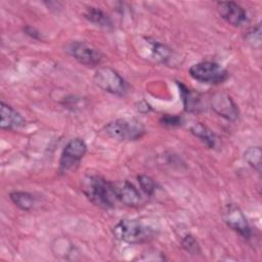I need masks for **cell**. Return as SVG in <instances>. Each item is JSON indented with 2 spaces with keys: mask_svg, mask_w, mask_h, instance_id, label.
<instances>
[{
  "mask_svg": "<svg viewBox=\"0 0 262 262\" xmlns=\"http://www.w3.org/2000/svg\"><path fill=\"white\" fill-rule=\"evenodd\" d=\"M81 180V190L91 203L103 209L115 207L117 199L113 182L98 175H86Z\"/></svg>",
  "mask_w": 262,
  "mask_h": 262,
  "instance_id": "cell-1",
  "label": "cell"
},
{
  "mask_svg": "<svg viewBox=\"0 0 262 262\" xmlns=\"http://www.w3.org/2000/svg\"><path fill=\"white\" fill-rule=\"evenodd\" d=\"M113 233L119 241L132 245L147 243L156 236V230L152 227L134 219L119 221L114 226Z\"/></svg>",
  "mask_w": 262,
  "mask_h": 262,
  "instance_id": "cell-2",
  "label": "cell"
},
{
  "mask_svg": "<svg viewBox=\"0 0 262 262\" xmlns=\"http://www.w3.org/2000/svg\"><path fill=\"white\" fill-rule=\"evenodd\" d=\"M105 132L116 140L131 141L140 139L145 133V128L136 119H117L106 124Z\"/></svg>",
  "mask_w": 262,
  "mask_h": 262,
  "instance_id": "cell-3",
  "label": "cell"
},
{
  "mask_svg": "<svg viewBox=\"0 0 262 262\" xmlns=\"http://www.w3.org/2000/svg\"><path fill=\"white\" fill-rule=\"evenodd\" d=\"M93 81L101 90L118 96H123L128 91V85L123 77L108 67L99 68L94 74Z\"/></svg>",
  "mask_w": 262,
  "mask_h": 262,
  "instance_id": "cell-4",
  "label": "cell"
},
{
  "mask_svg": "<svg viewBox=\"0 0 262 262\" xmlns=\"http://www.w3.org/2000/svg\"><path fill=\"white\" fill-rule=\"evenodd\" d=\"M189 75L196 81L217 85L228 78V72L220 64L213 61H201L189 68Z\"/></svg>",
  "mask_w": 262,
  "mask_h": 262,
  "instance_id": "cell-5",
  "label": "cell"
},
{
  "mask_svg": "<svg viewBox=\"0 0 262 262\" xmlns=\"http://www.w3.org/2000/svg\"><path fill=\"white\" fill-rule=\"evenodd\" d=\"M87 151V145L81 138L71 139L64 146L60 160L59 172L61 174L70 173L76 170Z\"/></svg>",
  "mask_w": 262,
  "mask_h": 262,
  "instance_id": "cell-6",
  "label": "cell"
},
{
  "mask_svg": "<svg viewBox=\"0 0 262 262\" xmlns=\"http://www.w3.org/2000/svg\"><path fill=\"white\" fill-rule=\"evenodd\" d=\"M68 53L86 67H95L102 62L104 55L96 47L83 41H74L67 46Z\"/></svg>",
  "mask_w": 262,
  "mask_h": 262,
  "instance_id": "cell-7",
  "label": "cell"
},
{
  "mask_svg": "<svg viewBox=\"0 0 262 262\" xmlns=\"http://www.w3.org/2000/svg\"><path fill=\"white\" fill-rule=\"evenodd\" d=\"M210 105L212 110L220 117L235 121L238 118L239 111L232 98L225 92H216L210 98Z\"/></svg>",
  "mask_w": 262,
  "mask_h": 262,
  "instance_id": "cell-8",
  "label": "cell"
},
{
  "mask_svg": "<svg viewBox=\"0 0 262 262\" xmlns=\"http://www.w3.org/2000/svg\"><path fill=\"white\" fill-rule=\"evenodd\" d=\"M223 217H224L226 224L232 230H234L236 233H238L244 238H250V236L252 234L251 227H250L244 213L237 206H235L233 204L227 205L224 209Z\"/></svg>",
  "mask_w": 262,
  "mask_h": 262,
  "instance_id": "cell-9",
  "label": "cell"
},
{
  "mask_svg": "<svg viewBox=\"0 0 262 262\" xmlns=\"http://www.w3.org/2000/svg\"><path fill=\"white\" fill-rule=\"evenodd\" d=\"M139 51L143 57L163 63H167L173 54L167 45L150 38H143Z\"/></svg>",
  "mask_w": 262,
  "mask_h": 262,
  "instance_id": "cell-10",
  "label": "cell"
},
{
  "mask_svg": "<svg viewBox=\"0 0 262 262\" xmlns=\"http://www.w3.org/2000/svg\"><path fill=\"white\" fill-rule=\"evenodd\" d=\"M117 202L127 207H138L142 205L143 198L137 188L128 181L113 182Z\"/></svg>",
  "mask_w": 262,
  "mask_h": 262,
  "instance_id": "cell-11",
  "label": "cell"
},
{
  "mask_svg": "<svg viewBox=\"0 0 262 262\" xmlns=\"http://www.w3.org/2000/svg\"><path fill=\"white\" fill-rule=\"evenodd\" d=\"M217 8L221 17L233 27H241L248 20L247 12L235 2L221 1L217 3Z\"/></svg>",
  "mask_w": 262,
  "mask_h": 262,
  "instance_id": "cell-12",
  "label": "cell"
},
{
  "mask_svg": "<svg viewBox=\"0 0 262 262\" xmlns=\"http://www.w3.org/2000/svg\"><path fill=\"white\" fill-rule=\"evenodd\" d=\"M0 114H1V122L0 127L3 130H12L16 128H20L26 124L25 118L16 112L10 105L1 101L0 104Z\"/></svg>",
  "mask_w": 262,
  "mask_h": 262,
  "instance_id": "cell-13",
  "label": "cell"
},
{
  "mask_svg": "<svg viewBox=\"0 0 262 262\" xmlns=\"http://www.w3.org/2000/svg\"><path fill=\"white\" fill-rule=\"evenodd\" d=\"M85 17L91 21L92 24L104 28V29H111L113 27V23L111 17L101 9L97 7H88L84 13Z\"/></svg>",
  "mask_w": 262,
  "mask_h": 262,
  "instance_id": "cell-14",
  "label": "cell"
},
{
  "mask_svg": "<svg viewBox=\"0 0 262 262\" xmlns=\"http://www.w3.org/2000/svg\"><path fill=\"white\" fill-rule=\"evenodd\" d=\"M190 132L203 141L208 147L213 148L216 144V136L210 128L202 123H196L190 128Z\"/></svg>",
  "mask_w": 262,
  "mask_h": 262,
  "instance_id": "cell-15",
  "label": "cell"
},
{
  "mask_svg": "<svg viewBox=\"0 0 262 262\" xmlns=\"http://www.w3.org/2000/svg\"><path fill=\"white\" fill-rule=\"evenodd\" d=\"M12 203L24 211H30L34 208L36 204V198L26 191H13L9 194Z\"/></svg>",
  "mask_w": 262,
  "mask_h": 262,
  "instance_id": "cell-16",
  "label": "cell"
},
{
  "mask_svg": "<svg viewBox=\"0 0 262 262\" xmlns=\"http://www.w3.org/2000/svg\"><path fill=\"white\" fill-rule=\"evenodd\" d=\"M180 93L183 100L184 108L188 112H198L200 106V96L198 93L192 92L190 89L180 84Z\"/></svg>",
  "mask_w": 262,
  "mask_h": 262,
  "instance_id": "cell-17",
  "label": "cell"
},
{
  "mask_svg": "<svg viewBox=\"0 0 262 262\" xmlns=\"http://www.w3.org/2000/svg\"><path fill=\"white\" fill-rule=\"evenodd\" d=\"M261 155L260 146H251L245 151V160L258 173L261 171Z\"/></svg>",
  "mask_w": 262,
  "mask_h": 262,
  "instance_id": "cell-18",
  "label": "cell"
},
{
  "mask_svg": "<svg viewBox=\"0 0 262 262\" xmlns=\"http://www.w3.org/2000/svg\"><path fill=\"white\" fill-rule=\"evenodd\" d=\"M181 245H182V248L190 255H198L201 253L200 245L195 239V237L191 234L184 235L183 238L181 239Z\"/></svg>",
  "mask_w": 262,
  "mask_h": 262,
  "instance_id": "cell-19",
  "label": "cell"
},
{
  "mask_svg": "<svg viewBox=\"0 0 262 262\" xmlns=\"http://www.w3.org/2000/svg\"><path fill=\"white\" fill-rule=\"evenodd\" d=\"M137 179H138V183H139L142 191L146 195H149V196L152 195L156 190V187H157L155 180L147 175H139L137 177Z\"/></svg>",
  "mask_w": 262,
  "mask_h": 262,
  "instance_id": "cell-20",
  "label": "cell"
},
{
  "mask_svg": "<svg viewBox=\"0 0 262 262\" xmlns=\"http://www.w3.org/2000/svg\"><path fill=\"white\" fill-rule=\"evenodd\" d=\"M246 40L251 46L257 47V48L260 47V45H261V28H260L259 24L247 32Z\"/></svg>",
  "mask_w": 262,
  "mask_h": 262,
  "instance_id": "cell-21",
  "label": "cell"
},
{
  "mask_svg": "<svg viewBox=\"0 0 262 262\" xmlns=\"http://www.w3.org/2000/svg\"><path fill=\"white\" fill-rule=\"evenodd\" d=\"M160 122L164 126H169V127H175L179 126L182 123V119L179 116H174V115H164L160 119Z\"/></svg>",
  "mask_w": 262,
  "mask_h": 262,
  "instance_id": "cell-22",
  "label": "cell"
}]
</instances>
